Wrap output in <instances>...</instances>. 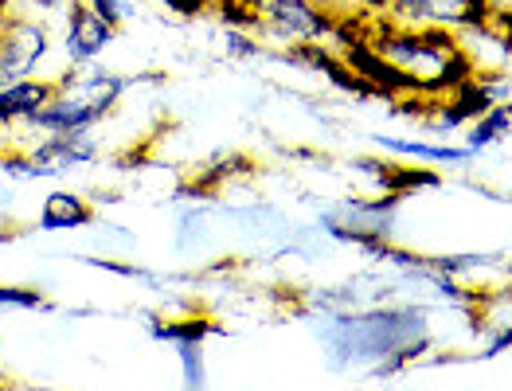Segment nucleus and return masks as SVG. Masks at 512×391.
I'll return each mask as SVG.
<instances>
[{"mask_svg":"<svg viewBox=\"0 0 512 391\" xmlns=\"http://www.w3.org/2000/svg\"><path fill=\"white\" fill-rule=\"evenodd\" d=\"M317 341L325 348L329 368L348 372L368 364L372 376H395L434 348L430 313L423 305H376V309H337L325 313Z\"/></svg>","mask_w":512,"mask_h":391,"instance_id":"obj_1","label":"nucleus"},{"mask_svg":"<svg viewBox=\"0 0 512 391\" xmlns=\"http://www.w3.org/2000/svg\"><path fill=\"white\" fill-rule=\"evenodd\" d=\"M372 51L384 59L391 71H399V79L407 83L411 94L423 98H442L462 83H470L473 63L458 44V32L446 28H411V24H395L384 20L380 28H368Z\"/></svg>","mask_w":512,"mask_h":391,"instance_id":"obj_2","label":"nucleus"},{"mask_svg":"<svg viewBox=\"0 0 512 391\" xmlns=\"http://www.w3.org/2000/svg\"><path fill=\"white\" fill-rule=\"evenodd\" d=\"M384 16L395 24L446 28V32H462V28H477L493 20L481 0H387Z\"/></svg>","mask_w":512,"mask_h":391,"instance_id":"obj_3","label":"nucleus"},{"mask_svg":"<svg viewBox=\"0 0 512 391\" xmlns=\"http://www.w3.org/2000/svg\"><path fill=\"white\" fill-rule=\"evenodd\" d=\"M51 55V36L40 20H8L0 32V83L28 79L40 71V63Z\"/></svg>","mask_w":512,"mask_h":391,"instance_id":"obj_4","label":"nucleus"},{"mask_svg":"<svg viewBox=\"0 0 512 391\" xmlns=\"http://www.w3.org/2000/svg\"><path fill=\"white\" fill-rule=\"evenodd\" d=\"M63 24H67V28H63V55H67L71 67L94 63L106 47L114 44V36H118V28H110L102 16H94L86 0H71V4H67Z\"/></svg>","mask_w":512,"mask_h":391,"instance_id":"obj_5","label":"nucleus"},{"mask_svg":"<svg viewBox=\"0 0 512 391\" xmlns=\"http://www.w3.org/2000/svg\"><path fill=\"white\" fill-rule=\"evenodd\" d=\"M133 83H137V79H129V75L102 71V67H98V59H94V63H79V67H71V63H67V71L55 79V90H59V94H67V98L94 102V106H102L106 114H114V106L126 98V90L133 87Z\"/></svg>","mask_w":512,"mask_h":391,"instance_id":"obj_6","label":"nucleus"},{"mask_svg":"<svg viewBox=\"0 0 512 391\" xmlns=\"http://www.w3.org/2000/svg\"><path fill=\"white\" fill-rule=\"evenodd\" d=\"M110 114L94 102H83V98H67L55 90V98L40 106L24 126L36 133H90L94 126H102Z\"/></svg>","mask_w":512,"mask_h":391,"instance_id":"obj_7","label":"nucleus"},{"mask_svg":"<svg viewBox=\"0 0 512 391\" xmlns=\"http://www.w3.org/2000/svg\"><path fill=\"white\" fill-rule=\"evenodd\" d=\"M28 157L36 165H43L51 176H59L79 169V165H94L98 161V145L90 141V133H43V141L32 145Z\"/></svg>","mask_w":512,"mask_h":391,"instance_id":"obj_8","label":"nucleus"},{"mask_svg":"<svg viewBox=\"0 0 512 391\" xmlns=\"http://www.w3.org/2000/svg\"><path fill=\"white\" fill-rule=\"evenodd\" d=\"M372 145L384 149L391 157H411L423 165H470V145H446V141H415V137H391V133H372Z\"/></svg>","mask_w":512,"mask_h":391,"instance_id":"obj_9","label":"nucleus"},{"mask_svg":"<svg viewBox=\"0 0 512 391\" xmlns=\"http://www.w3.org/2000/svg\"><path fill=\"white\" fill-rule=\"evenodd\" d=\"M55 98V79H12V83H0V126H16V122H28L40 106H47Z\"/></svg>","mask_w":512,"mask_h":391,"instance_id":"obj_10","label":"nucleus"},{"mask_svg":"<svg viewBox=\"0 0 512 391\" xmlns=\"http://www.w3.org/2000/svg\"><path fill=\"white\" fill-rule=\"evenodd\" d=\"M94 223V208L90 200H83L79 192H51L40 204V219L36 227L40 231H79V227H90Z\"/></svg>","mask_w":512,"mask_h":391,"instance_id":"obj_11","label":"nucleus"},{"mask_svg":"<svg viewBox=\"0 0 512 391\" xmlns=\"http://www.w3.org/2000/svg\"><path fill=\"white\" fill-rule=\"evenodd\" d=\"M509 130H512V106L509 102H497V106L481 110L473 122H466V145H470L473 153L493 149L497 141L509 137Z\"/></svg>","mask_w":512,"mask_h":391,"instance_id":"obj_12","label":"nucleus"},{"mask_svg":"<svg viewBox=\"0 0 512 391\" xmlns=\"http://www.w3.org/2000/svg\"><path fill=\"white\" fill-rule=\"evenodd\" d=\"M212 333H215V321H208V317H176V321L153 317V321H149V337L161 341V345H172V348L204 345Z\"/></svg>","mask_w":512,"mask_h":391,"instance_id":"obj_13","label":"nucleus"},{"mask_svg":"<svg viewBox=\"0 0 512 391\" xmlns=\"http://www.w3.org/2000/svg\"><path fill=\"white\" fill-rule=\"evenodd\" d=\"M176 360H180V376H184V388H204V384H208L204 345H180V348H176Z\"/></svg>","mask_w":512,"mask_h":391,"instance_id":"obj_14","label":"nucleus"},{"mask_svg":"<svg viewBox=\"0 0 512 391\" xmlns=\"http://www.w3.org/2000/svg\"><path fill=\"white\" fill-rule=\"evenodd\" d=\"M94 16H102L110 28H126L129 20H137V0H86Z\"/></svg>","mask_w":512,"mask_h":391,"instance_id":"obj_15","label":"nucleus"},{"mask_svg":"<svg viewBox=\"0 0 512 391\" xmlns=\"http://www.w3.org/2000/svg\"><path fill=\"white\" fill-rule=\"evenodd\" d=\"M0 309H51V302L32 286H8L0 282Z\"/></svg>","mask_w":512,"mask_h":391,"instance_id":"obj_16","label":"nucleus"},{"mask_svg":"<svg viewBox=\"0 0 512 391\" xmlns=\"http://www.w3.org/2000/svg\"><path fill=\"white\" fill-rule=\"evenodd\" d=\"M223 44H227V55H231V59H258V55H262L258 36L255 32H247V28H227Z\"/></svg>","mask_w":512,"mask_h":391,"instance_id":"obj_17","label":"nucleus"},{"mask_svg":"<svg viewBox=\"0 0 512 391\" xmlns=\"http://www.w3.org/2000/svg\"><path fill=\"white\" fill-rule=\"evenodd\" d=\"M509 345H512V329H509V321H501V329H489V341L477 352V360H497V356L509 352Z\"/></svg>","mask_w":512,"mask_h":391,"instance_id":"obj_18","label":"nucleus"},{"mask_svg":"<svg viewBox=\"0 0 512 391\" xmlns=\"http://www.w3.org/2000/svg\"><path fill=\"white\" fill-rule=\"evenodd\" d=\"M90 266H98V270H110V274H122V278H137V282H153V274L149 270H137V266H129V262H110V259H86Z\"/></svg>","mask_w":512,"mask_h":391,"instance_id":"obj_19","label":"nucleus"},{"mask_svg":"<svg viewBox=\"0 0 512 391\" xmlns=\"http://www.w3.org/2000/svg\"><path fill=\"white\" fill-rule=\"evenodd\" d=\"M165 4H169L172 12H180V16H200L212 0H165Z\"/></svg>","mask_w":512,"mask_h":391,"instance_id":"obj_20","label":"nucleus"},{"mask_svg":"<svg viewBox=\"0 0 512 391\" xmlns=\"http://www.w3.org/2000/svg\"><path fill=\"white\" fill-rule=\"evenodd\" d=\"M485 4V12L497 20V24H509V16H512V0H481Z\"/></svg>","mask_w":512,"mask_h":391,"instance_id":"obj_21","label":"nucleus"},{"mask_svg":"<svg viewBox=\"0 0 512 391\" xmlns=\"http://www.w3.org/2000/svg\"><path fill=\"white\" fill-rule=\"evenodd\" d=\"M0 239H4V235H0Z\"/></svg>","mask_w":512,"mask_h":391,"instance_id":"obj_22","label":"nucleus"},{"mask_svg":"<svg viewBox=\"0 0 512 391\" xmlns=\"http://www.w3.org/2000/svg\"><path fill=\"white\" fill-rule=\"evenodd\" d=\"M0 157H4V153H0Z\"/></svg>","mask_w":512,"mask_h":391,"instance_id":"obj_23","label":"nucleus"}]
</instances>
